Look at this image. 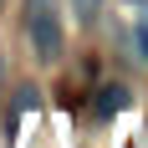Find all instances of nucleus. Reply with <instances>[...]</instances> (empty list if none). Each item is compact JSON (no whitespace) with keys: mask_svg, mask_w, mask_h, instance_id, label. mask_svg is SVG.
<instances>
[{"mask_svg":"<svg viewBox=\"0 0 148 148\" xmlns=\"http://www.w3.org/2000/svg\"><path fill=\"white\" fill-rule=\"evenodd\" d=\"M26 36L36 46L41 61H56L61 56V15H56V0H26Z\"/></svg>","mask_w":148,"mask_h":148,"instance_id":"nucleus-1","label":"nucleus"},{"mask_svg":"<svg viewBox=\"0 0 148 148\" xmlns=\"http://www.w3.org/2000/svg\"><path fill=\"white\" fill-rule=\"evenodd\" d=\"M123 107H128V87H102L97 102H92V112H97V118H112V112H123Z\"/></svg>","mask_w":148,"mask_h":148,"instance_id":"nucleus-2","label":"nucleus"},{"mask_svg":"<svg viewBox=\"0 0 148 148\" xmlns=\"http://www.w3.org/2000/svg\"><path fill=\"white\" fill-rule=\"evenodd\" d=\"M97 10H102V0H72V15L82 21V26H92V21H97Z\"/></svg>","mask_w":148,"mask_h":148,"instance_id":"nucleus-3","label":"nucleus"},{"mask_svg":"<svg viewBox=\"0 0 148 148\" xmlns=\"http://www.w3.org/2000/svg\"><path fill=\"white\" fill-rule=\"evenodd\" d=\"M138 46H143V56H148V10L138 15Z\"/></svg>","mask_w":148,"mask_h":148,"instance_id":"nucleus-4","label":"nucleus"}]
</instances>
